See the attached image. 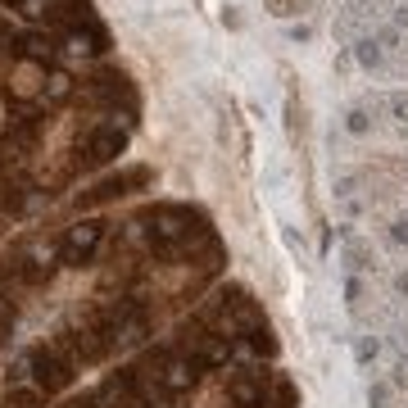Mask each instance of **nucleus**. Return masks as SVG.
Listing matches in <instances>:
<instances>
[{"label":"nucleus","instance_id":"nucleus-1","mask_svg":"<svg viewBox=\"0 0 408 408\" xmlns=\"http://www.w3.org/2000/svg\"><path fill=\"white\" fill-rule=\"evenodd\" d=\"M0 9L18 14L32 28L55 32L68 59H104L114 46L109 28L95 14L91 0H0Z\"/></svg>","mask_w":408,"mask_h":408},{"label":"nucleus","instance_id":"nucleus-2","mask_svg":"<svg viewBox=\"0 0 408 408\" xmlns=\"http://www.w3.org/2000/svg\"><path fill=\"white\" fill-rule=\"evenodd\" d=\"M78 109H87L91 118H123V123H141V91H136L132 73L118 64H100V68L82 73L78 82Z\"/></svg>","mask_w":408,"mask_h":408},{"label":"nucleus","instance_id":"nucleus-3","mask_svg":"<svg viewBox=\"0 0 408 408\" xmlns=\"http://www.w3.org/2000/svg\"><path fill=\"white\" fill-rule=\"evenodd\" d=\"M114 227H118V222L100 218V213H87V218L59 227L55 232V259H59V268H95L104 259V250H109V241H114Z\"/></svg>","mask_w":408,"mask_h":408},{"label":"nucleus","instance_id":"nucleus-4","mask_svg":"<svg viewBox=\"0 0 408 408\" xmlns=\"http://www.w3.org/2000/svg\"><path fill=\"white\" fill-rule=\"evenodd\" d=\"M59 114L50 109H32V114H14L0 132V168H23L32 164V155H41V141L55 127Z\"/></svg>","mask_w":408,"mask_h":408},{"label":"nucleus","instance_id":"nucleus-5","mask_svg":"<svg viewBox=\"0 0 408 408\" xmlns=\"http://www.w3.org/2000/svg\"><path fill=\"white\" fill-rule=\"evenodd\" d=\"M155 177L159 173L150 164H127V168H118V173H109V177H95L91 186H82L78 196H73V213H91V209H104V204H114V200L136 196V191H150Z\"/></svg>","mask_w":408,"mask_h":408},{"label":"nucleus","instance_id":"nucleus-6","mask_svg":"<svg viewBox=\"0 0 408 408\" xmlns=\"http://www.w3.org/2000/svg\"><path fill=\"white\" fill-rule=\"evenodd\" d=\"M50 204V196L37 186L32 168H0V213L5 218H32V213Z\"/></svg>","mask_w":408,"mask_h":408},{"label":"nucleus","instance_id":"nucleus-7","mask_svg":"<svg viewBox=\"0 0 408 408\" xmlns=\"http://www.w3.org/2000/svg\"><path fill=\"white\" fill-rule=\"evenodd\" d=\"M46 404H50V395L37 390L32 381H9L5 395H0V408H46Z\"/></svg>","mask_w":408,"mask_h":408},{"label":"nucleus","instance_id":"nucleus-8","mask_svg":"<svg viewBox=\"0 0 408 408\" xmlns=\"http://www.w3.org/2000/svg\"><path fill=\"white\" fill-rule=\"evenodd\" d=\"M354 59H359V68H368V73H377L381 64H385V50L377 46V37H372V32L354 41Z\"/></svg>","mask_w":408,"mask_h":408},{"label":"nucleus","instance_id":"nucleus-9","mask_svg":"<svg viewBox=\"0 0 408 408\" xmlns=\"http://www.w3.org/2000/svg\"><path fill=\"white\" fill-rule=\"evenodd\" d=\"M345 263L354 268V272H363V268H372V245L345 232Z\"/></svg>","mask_w":408,"mask_h":408},{"label":"nucleus","instance_id":"nucleus-10","mask_svg":"<svg viewBox=\"0 0 408 408\" xmlns=\"http://www.w3.org/2000/svg\"><path fill=\"white\" fill-rule=\"evenodd\" d=\"M345 132L349 136H368L372 132V109L368 104H354V109L345 114Z\"/></svg>","mask_w":408,"mask_h":408},{"label":"nucleus","instance_id":"nucleus-11","mask_svg":"<svg viewBox=\"0 0 408 408\" xmlns=\"http://www.w3.org/2000/svg\"><path fill=\"white\" fill-rule=\"evenodd\" d=\"M385 109H390V118H400V123H408V91H395V95H385Z\"/></svg>","mask_w":408,"mask_h":408},{"label":"nucleus","instance_id":"nucleus-12","mask_svg":"<svg viewBox=\"0 0 408 408\" xmlns=\"http://www.w3.org/2000/svg\"><path fill=\"white\" fill-rule=\"evenodd\" d=\"M390 390H395L390 381H372V385H368V404H372V408H385V400H390Z\"/></svg>","mask_w":408,"mask_h":408},{"label":"nucleus","instance_id":"nucleus-13","mask_svg":"<svg viewBox=\"0 0 408 408\" xmlns=\"http://www.w3.org/2000/svg\"><path fill=\"white\" fill-rule=\"evenodd\" d=\"M354 354H359V363H377V354H381L377 336H363V340H359V349H354Z\"/></svg>","mask_w":408,"mask_h":408},{"label":"nucleus","instance_id":"nucleus-14","mask_svg":"<svg viewBox=\"0 0 408 408\" xmlns=\"http://www.w3.org/2000/svg\"><path fill=\"white\" fill-rule=\"evenodd\" d=\"M390 385H395V390H404V385H408V354H400V359H395V372H390Z\"/></svg>","mask_w":408,"mask_h":408},{"label":"nucleus","instance_id":"nucleus-15","mask_svg":"<svg viewBox=\"0 0 408 408\" xmlns=\"http://www.w3.org/2000/svg\"><path fill=\"white\" fill-rule=\"evenodd\" d=\"M390 241L395 245H408V218H395L390 222Z\"/></svg>","mask_w":408,"mask_h":408},{"label":"nucleus","instance_id":"nucleus-16","mask_svg":"<svg viewBox=\"0 0 408 408\" xmlns=\"http://www.w3.org/2000/svg\"><path fill=\"white\" fill-rule=\"evenodd\" d=\"M395 28H400V32H408V5H400V9H395Z\"/></svg>","mask_w":408,"mask_h":408},{"label":"nucleus","instance_id":"nucleus-17","mask_svg":"<svg viewBox=\"0 0 408 408\" xmlns=\"http://www.w3.org/2000/svg\"><path fill=\"white\" fill-rule=\"evenodd\" d=\"M395 291H400V295H408V272H400V277H395Z\"/></svg>","mask_w":408,"mask_h":408}]
</instances>
